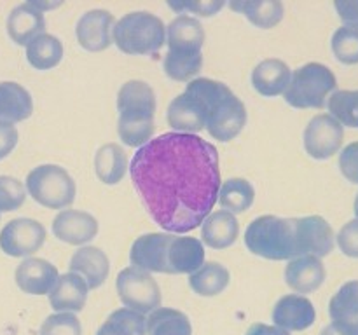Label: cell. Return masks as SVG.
<instances>
[{"mask_svg":"<svg viewBox=\"0 0 358 335\" xmlns=\"http://www.w3.org/2000/svg\"><path fill=\"white\" fill-rule=\"evenodd\" d=\"M338 87L334 72L322 63H308L292 73L285 101L294 108H324Z\"/></svg>","mask_w":358,"mask_h":335,"instance_id":"obj_6","label":"cell"},{"mask_svg":"<svg viewBox=\"0 0 358 335\" xmlns=\"http://www.w3.org/2000/svg\"><path fill=\"white\" fill-rule=\"evenodd\" d=\"M248 251L268 260L299 258L297 248V218H280L275 215L257 216L245 232Z\"/></svg>","mask_w":358,"mask_h":335,"instance_id":"obj_4","label":"cell"},{"mask_svg":"<svg viewBox=\"0 0 358 335\" xmlns=\"http://www.w3.org/2000/svg\"><path fill=\"white\" fill-rule=\"evenodd\" d=\"M338 246L346 257L358 258V218L350 220L338 234Z\"/></svg>","mask_w":358,"mask_h":335,"instance_id":"obj_39","label":"cell"},{"mask_svg":"<svg viewBox=\"0 0 358 335\" xmlns=\"http://www.w3.org/2000/svg\"><path fill=\"white\" fill-rule=\"evenodd\" d=\"M128 170V157L117 143H107L94 156V171L105 185H115L122 180Z\"/></svg>","mask_w":358,"mask_h":335,"instance_id":"obj_27","label":"cell"},{"mask_svg":"<svg viewBox=\"0 0 358 335\" xmlns=\"http://www.w3.org/2000/svg\"><path fill=\"white\" fill-rule=\"evenodd\" d=\"M168 6L173 10H177V13L187 10V13L210 17L222 9L224 2L222 0H201V2H168Z\"/></svg>","mask_w":358,"mask_h":335,"instance_id":"obj_40","label":"cell"},{"mask_svg":"<svg viewBox=\"0 0 358 335\" xmlns=\"http://www.w3.org/2000/svg\"><path fill=\"white\" fill-rule=\"evenodd\" d=\"M147 335H191L192 327L182 311L157 307L145 320Z\"/></svg>","mask_w":358,"mask_h":335,"instance_id":"obj_31","label":"cell"},{"mask_svg":"<svg viewBox=\"0 0 358 335\" xmlns=\"http://www.w3.org/2000/svg\"><path fill=\"white\" fill-rule=\"evenodd\" d=\"M96 335H147L145 318L136 311L122 307L108 316Z\"/></svg>","mask_w":358,"mask_h":335,"instance_id":"obj_33","label":"cell"},{"mask_svg":"<svg viewBox=\"0 0 358 335\" xmlns=\"http://www.w3.org/2000/svg\"><path fill=\"white\" fill-rule=\"evenodd\" d=\"M339 170L352 184H358V142L350 143L339 154Z\"/></svg>","mask_w":358,"mask_h":335,"instance_id":"obj_41","label":"cell"},{"mask_svg":"<svg viewBox=\"0 0 358 335\" xmlns=\"http://www.w3.org/2000/svg\"><path fill=\"white\" fill-rule=\"evenodd\" d=\"M114 16L105 9L87 10L77 21L76 35L80 47L91 52L105 51L112 44Z\"/></svg>","mask_w":358,"mask_h":335,"instance_id":"obj_14","label":"cell"},{"mask_svg":"<svg viewBox=\"0 0 358 335\" xmlns=\"http://www.w3.org/2000/svg\"><path fill=\"white\" fill-rule=\"evenodd\" d=\"M70 272L80 276L86 281L87 288L94 290L100 288L108 278L110 271V262L105 251L96 246H84L79 248L70 258Z\"/></svg>","mask_w":358,"mask_h":335,"instance_id":"obj_19","label":"cell"},{"mask_svg":"<svg viewBox=\"0 0 358 335\" xmlns=\"http://www.w3.org/2000/svg\"><path fill=\"white\" fill-rule=\"evenodd\" d=\"M320 335H355V334H352V332L346 330V328L339 327V325L331 323V325H327V327H325L324 330L320 332Z\"/></svg>","mask_w":358,"mask_h":335,"instance_id":"obj_45","label":"cell"},{"mask_svg":"<svg viewBox=\"0 0 358 335\" xmlns=\"http://www.w3.org/2000/svg\"><path fill=\"white\" fill-rule=\"evenodd\" d=\"M117 133L128 147H143L152 140L156 94L143 80H128L117 93Z\"/></svg>","mask_w":358,"mask_h":335,"instance_id":"obj_2","label":"cell"},{"mask_svg":"<svg viewBox=\"0 0 358 335\" xmlns=\"http://www.w3.org/2000/svg\"><path fill=\"white\" fill-rule=\"evenodd\" d=\"M34 112L31 94L17 82H0V122L16 124Z\"/></svg>","mask_w":358,"mask_h":335,"instance_id":"obj_24","label":"cell"},{"mask_svg":"<svg viewBox=\"0 0 358 335\" xmlns=\"http://www.w3.org/2000/svg\"><path fill=\"white\" fill-rule=\"evenodd\" d=\"M44 13H41L31 2L20 3L7 16V34L17 45H28V42L44 34Z\"/></svg>","mask_w":358,"mask_h":335,"instance_id":"obj_21","label":"cell"},{"mask_svg":"<svg viewBox=\"0 0 358 335\" xmlns=\"http://www.w3.org/2000/svg\"><path fill=\"white\" fill-rule=\"evenodd\" d=\"M247 335H290V334L278 327H271V325H264V323H255L248 328Z\"/></svg>","mask_w":358,"mask_h":335,"instance_id":"obj_44","label":"cell"},{"mask_svg":"<svg viewBox=\"0 0 358 335\" xmlns=\"http://www.w3.org/2000/svg\"><path fill=\"white\" fill-rule=\"evenodd\" d=\"M121 302L140 314L152 313L161 306V290L150 272L138 267L122 269L115 279Z\"/></svg>","mask_w":358,"mask_h":335,"instance_id":"obj_8","label":"cell"},{"mask_svg":"<svg viewBox=\"0 0 358 335\" xmlns=\"http://www.w3.org/2000/svg\"><path fill=\"white\" fill-rule=\"evenodd\" d=\"M166 119L175 133L194 135L206 129V101L196 79L187 84L180 96L171 101Z\"/></svg>","mask_w":358,"mask_h":335,"instance_id":"obj_9","label":"cell"},{"mask_svg":"<svg viewBox=\"0 0 358 335\" xmlns=\"http://www.w3.org/2000/svg\"><path fill=\"white\" fill-rule=\"evenodd\" d=\"M27 199L24 185L14 177H0V213L16 211Z\"/></svg>","mask_w":358,"mask_h":335,"instance_id":"obj_37","label":"cell"},{"mask_svg":"<svg viewBox=\"0 0 358 335\" xmlns=\"http://www.w3.org/2000/svg\"><path fill=\"white\" fill-rule=\"evenodd\" d=\"M129 173L154 222L177 234L205 222L222 185L215 145L187 133H164L140 147Z\"/></svg>","mask_w":358,"mask_h":335,"instance_id":"obj_1","label":"cell"},{"mask_svg":"<svg viewBox=\"0 0 358 335\" xmlns=\"http://www.w3.org/2000/svg\"><path fill=\"white\" fill-rule=\"evenodd\" d=\"M231 9L241 13L252 24L259 28L276 27L283 20V3L280 0H243L231 2Z\"/></svg>","mask_w":358,"mask_h":335,"instance_id":"obj_28","label":"cell"},{"mask_svg":"<svg viewBox=\"0 0 358 335\" xmlns=\"http://www.w3.org/2000/svg\"><path fill=\"white\" fill-rule=\"evenodd\" d=\"M329 112L343 128H358V89L334 91L329 96Z\"/></svg>","mask_w":358,"mask_h":335,"instance_id":"obj_34","label":"cell"},{"mask_svg":"<svg viewBox=\"0 0 358 335\" xmlns=\"http://www.w3.org/2000/svg\"><path fill=\"white\" fill-rule=\"evenodd\" d=\"M231 274L219 262H205L196 272L189 276V286L201 297H215L229 285Z\"/></svg>","mask_w":358,"mask_h":335,"instance_id":"obj_29","label":"cell"},{"mask_svg":"<svg viewBox=\"0 0 358 335\" xmlns=\"http://www.w3.org/2000/svg\"><path fill=\"white\" fill-rule=\"evenodd\" d=\"M345 140V128L329 114H318L304 129V149L313 159H331L339 152Z\"/></svg>","mask_w":358,"mask_h":335,"instance_id":"obj_10","label":"cell"},{"mask_svg":"<svg viewBox=\"0 0 358 335\" xmlns=\"http://www.w3.org/2000/svg\"><path fill=\"white\" fill-rule=\"evenodd\" d=\"M334 7L345 23L343 27L358 28V0H336Z\"/></svg>","mask_w":358,"mask_h":335,"instance_id":"obj_42","label":"cell"},{"mask_svg":"<svg viewBox=\"0 0 358 335\" xmlns=\"http://www.w3.org/2000/svg\"><path fill=\"white\" fill-rule=\"evenodd\" d=\"M27 191L38 204L49 209H63L76 201L77 188L65 168L42 164L28 173Z\"/></svg>","mask_w":358,"mask_h":335,"instance_id":"obj_7","label":"cell"},{"mask_svg":"<svg viewBox=\"0 0 358 335\" xmlns=\"http://www.w3.org/2000/svg\"><path fill=\"white\" fill-rule=\"evenodd\" d=\"M355 215H357V218H358V194H357V198H355Z\"/></svg>","mask_w":358,"mask_h":335,"instance_id":"obj_46","label":"cell"},{"mask_svg":"<svg viewBox=\"0 0 358 335\" xmlns=\"http://www.w3.org/2000/svg\"><path fill=\"white\" fill-rule=\"evenodd\" d=\"M168 274H192L205 264V246L189 236H173L168 248Z\"/></svg>","mask_w":358,"mask_h":335,"instance_id":"obj_18","label":"cell"},{"mask_svg":"<svg viewBox=\"0 0 358 335\" xmlns=\"http://www.w3.org/2000/svg\"><path fill=\"white\" fill-rule=\"evenodd\" d=\"M325 265L322 258L313 255L294 258L285 267V281L294 292L311 293L320 288L325 281Z\"/></svg>","mask_w":358,"mask_h":335,"instance_id":"obj_20","label":"cell"},{"mask_svg":"<svg viewBox=\"0 0 358 335\" xmlns=\"http://www.w3.org/2000/svg\"><path fill=\"white\" fill-rule=\"evenodd\" d=\"M206 101V129L219 142H231L247 124L245 103L224 82L196 79Z\"/></svg>","mask_w":358,"mask_h":335,"instance_id":"obj_3","label":"cell"},{"mask_svg":"<svg viewBox=\"0 0 358 335\" xmlns=\"http://www.w3.org/2000/svg\"><path fill=\"white\" fill-rule=\"evenodd\" d=\"M240 234V223L236 216L229 211H215L206 216L201 223V237L206 246L213 250L229 248Z\"/></svg>","mask_w":358,"mask_h":335,"instance_id":"obj_25","label":"cell"},{"mask_svg":"<svg viewBox=\"0 0 358 335\" xmlns=\"http://www.w3.org/2000/svg\"><path fill=\"white\" fill-rule=\"evenodd\" d=\"M171 234L150 232L136 237L129 251V260L133 267L143 269L147 272L168 274V248L171 243Z\"/></svg>","mask_w":358,"mask_h":335,"instance_id":"obj_12","label":"cell"},{"mask_svg":"<svg viewBox=\"0 0 358 335\" xmlns=\"http://www.w3.org/2000/svg\"><path fill=\"white\" fill-rule=\"evenodd\" d=\"M332 323L358 335V279L348 281L336 292L329 302Z\"/></svg>","mask_w":358,"mask_h":335,"instance_id":"obj_26","label":"cell"},{"mask_svg":"<svg viewBox=\"0 0 358 335\" xmlns=\"http://www.w3.org/2000/svg\"><path fill=\"white\" fill-rule=\"evenodd\" d=\"M332 52L345 65H358V28L341 27L332 35Z\"/></svg>","mask_w":358,"mask_h":335,"instance_id":"obj_36","label":"cell"},{"mask_svg":"<svg viewBox=\"0 0 358 335\" xmlns=\"http://www.w3.org/2000/svg\"><path fill=\"white\" fill-rule=\"evenodd\" d=\"M63 44L58 37L51 34H41L28 42L27 59L34 68L51 70L62 61Z\"/></svg>","mask_w":358,"mask_h":335,"instance_id":"obj_30","label":"cell"},{"mask_svg":"<svg viewBox=\"0 0 358 335\" xmlns=\"http://www.w3.org/2000/svg\"><path fill=\"white\" fill-rule=\"evenodd\" d=\"M38 335H83V327L76 314H51L42 323Z\"/></svg>","mask_w":358,"mask_h":335,"instance_id":"obj_38","label":"cell"},{"mask_svg":"<svg viewBox=\"0 0 358 335\" xmlns=\"http://www.w3.org/2000/svg\"><path fill=\"white\" fill-rule=\"evenodd\" d=\"M45 229L31 218H16L0 230V248L9 257H30L42 248Z\"/></svg>","mask_w":358,"mask_h":335,"instance_id":"obj_11","label":"cell"},{"mask_svg":"<svg viewBox=\"0 0 358 335\" xmlns=\"http://www.w3.org/2000/svg\"><path fill=\"white\" fill-rule=\"evenodd\" d=\"M317 320V311L310 299L304 295H285L273 309L275 327L285 332L308 330Z\"/></svg>","mask_w":358,"mask_h":335,"instance_id":"obj_15","label":"cell"},{"mask_svg":"<svg viewBox=\"0 0 358 335\" xmlns=\"http://www.w3.org/2000/svg\"><path fill=\"white\" fill-rule=\"evenodd\" d=\"M52 234L66 244L80 246L98 234V220L80 209H63L52 220Z\"/></svg>","mask_w":358,"mask_h":335,"instance_id":"obj_13","label":"cell"},{"mask_svg":"<svg viewBox=\"0 0 358 335\" xmlns=\"http://www.w3.org/2000/svg\"><path fill=\"white\" fill-rule=\"evenodd\" d=\"M58 269L44 258H24L16 267V285L28 295H45L58 279Z\"/></svg>","mask_w":358,"mask_h":335,"instance_id":"obj_16","label":"cell"},{"mask_svg":"<svg viewBox=\"0 0 358 335\" xmlns=\"http://www.w3.org/2000/svg\"><path fill=\"white\" fill-rule=\"evenodd\" d=\"M203 54H182V52L168 51L164 56L163 68L170 79L178 80V82H187L192 77L201 72Z\"/></svg>","mask_w":358,"mask_h":335,"instance_id":"obj_35","label":"cell"},{"mask_svg":"<svg viewBox=\"0 0 358 335\" xmlns=\"http://www.w3.org/2000/svg\"><path fill=\"white\" fill-rule=\"evenodd\" d=\"M112 40L126 54L157 56L166 42L164 23L147 10L122 16L112 28Z\"/></svg>","mask_w":358,"mask_h":335,"instance_id":"obj_5","label":"cell"},{"mask_svg":"<svg viewBox=\"0 0 358 335\" xmlns=\"http://www.w3.org/2000/svg\"><path fill=\"white\" fill-rule=\"evenodd\" d=\"M290 79H292V73H290L289 65L282 59L275 58L261 61L252 72V84H254L255 91L266 98L285 93Z\"/></svg>","mask_w":358,"mask_h":335,"instance_id":"obj_23","label":"cell"},{"mask_svg":"<svg viewBox=\"0 0 358 335\" xmlns=\"http://www.w3.org/2000/svg\"><path fill=\"white\" fill-rule=\"evenodd\" d=\"M17 129L14 124H7V122H0V161L6 159L14 147L17 145Z\"/></svg>","mask_w":358,"mask_h":335,"instance_id":"obj_43","label":"cell"},{"mask_svg":"<svg viewBox=\"0 0 358 335\" xmlns=\"http://www.w3.org/2000/svg\"><path fill=\"white\" fill-rule=\"evenodd\" d=\"M87 285L80 276L73 272L58 276L49 295V304L55 311L63 313H79L84 309L87 300Z\"/></svg>","mask_w":358,"mask_h":335,"instance_id":"obj_22","label":"cell"},{"mask_svg":"<svg viewBox=\"0 0 358 335\" xmlns=\"http://www.w3.org/2000/svg\"><path fill=\"white\" fill-rule=\"evenodd\" d=\"M254 199L255 191L250 181L245 178H229L220 185L217 201L226 211L234 215V213H243L245 209L250 208L254 204Z\"/></svg>","mask_w":358,"mask_h":335,"instance_id":"obj_32","label":"cell"},{"mask_svg":"<svg viewBox=\"0 0 358 335\" xmlns=\"http://www.w3.org/2000/svg\"><path fill=\"white\" fill-rule=\"evenodd\" d=\"M168 51L198 54L205 44V30L196 17L180 14L166 27Z\"/></svg>","mask_w":358,"mask_h":335,"instance_id":"obj_17","label":"cell"}]
</instances>
